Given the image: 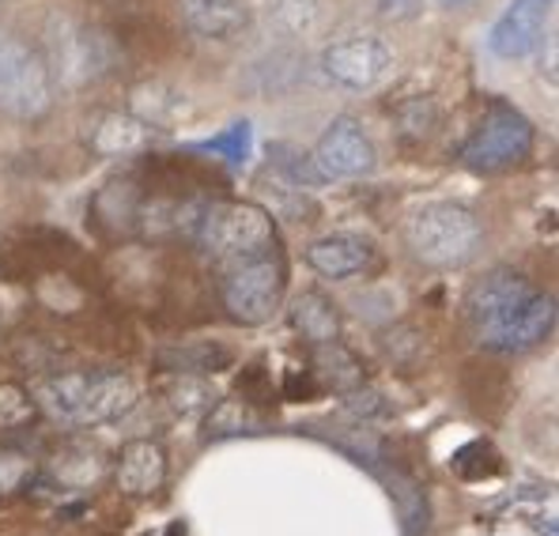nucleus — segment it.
<instances>
[{
	"instance_id": "nucleus-1",
	"label": "nucleus",
	"mask_w": 559,
	"mask_h": 536,
	"mask_svg": "<svg viewBox=\"0 0 559 536\" xmlns=\"http://www.w3.org/2000/svg\"><path fill=\"white\" fill-rule=\"evenodd\" d=\"M46 69L49 80L69 91H80L87 84H98L103 76H110L121 64V49L106 35L103 27L80 23L72 15L53 12L46 20Z\"/></svg>"
},
{
	"instance_id": "nucleus-2",
	"label": "nucleus",
	"mask_w": 559,
	"mask_h": 536,
	"mask_svg": "<svg viewBox=\"0 0 559 536\" xmlns=\"http://www.w3.org/2000/svg\"><path fill=\"white\" fill-rule=\"evenodd\" d=\"M193 242L209 253L216 265L235 269L242 261H253L261 253H273L276 230L273 216L253 201H204V212L197 219Z\"/></svg>"
},
{
	"instance_id": "nucleus-3",
	"label": "nucleus",
	"mask_w": 559,
	"mask_h": 536,
	"mask_svg": "<svg viewBox=\"0 0 559 536\" xmlns=\"http://www.w3.org/2000/svg\"><path fill=\"white\" fill-rule=\"evenodd\" d=\"M405 242L416 261L431 269H462L480 253L484 227L473 209L454 201H435L424 204L408 216Z\"/></svg>"
},
{
	"instance_id": "nucleus-4",
	"label": "nucleus",
	"mask_w": 559,
	"mask_h": 536,
	"mask_svg": "<svg viewBox=\"0 0 559 536\" xmlns=\"http://www.w3.org/2000/svg\"><path fill=\"white\" fill-rule=\"evenodd\" d=\"M53 110V80L35 46L0 31V114L15 121H43Z\"/></svg>"
},
{
	"instance_id": "nucleus-5",
	"label": "nucleus",
	"mask_w": 559,
	"mask_h": 536,
	"mask_svg": "<svg viewBox=\"0 0 559 536\" xmlns=\"http://www.w3.org/2000/svg\"><path fill=\"white\" fill-rule=\"evenodd\" d=\"M284 261L276 253H261L253 261L227 269L224 307L238 325H265L284 307Z\"/></svg>"
},
{
	"instance_id": "nucleus-6",
	"label": "nucleus",
	"mask_w": 559,
	"mask_h": 536,
	"mask_svg": "<svg viewBox=\"0 0 559 536\" xmlns=\"http://www.w3.org/2000/svg\"><path fill=\"white\" fill-rule=\"evenodd\" d=\"M533 152V126L525 114H518L514 106L496 103L484 118V126L476 129V136L465 144L462 163L476 175H499L511 170L525 155Z\"/></svg>"
},
{
	"instance_id": "nucleus-7",
	"label": "nucleus",
	"mask_w": 559,
	"mask_h": 536,
	"mask_svg": "<svg viewBox=\"0 0 559 536\" xmlns=\"http://www.w3.org/2000/svg\"><path fill=\"white\" fill-rule=\"evenodd\" d=\"M322 72L344 91H374L393 72V46L378 35H348L322 49Z\"/></svg>"
},
{
	"instance_id": "nucleus-8",
	"label": "nucleus",
	"mask_w": 559,
	"mask_h": 536,
	"mask_svg": "<svg viewBox=\"0 0 559 536\" xmlns=\"http://www.w3.org/2000/svg\"><path fill=\"white\" fill-rule=\"evenodd\" d=\"M310 163L318 167V175L325 181H344V178H367L378 167V152L371 136L364 133L352 114H341L325 126V133L318 136Z\"/></svg>"
},
{
	"instance_id": "nucleus-9",
	"label": "nucleus",
	"mask_w": 559,
	"mask_h": 536,
	"mask_svg": "<svg viewBox=\"0 0 559 536\" xmlns=\"http://www.w3.org/2000/svg\"><path fill=\"white\" fill-rule=\"evenodd\" d=\"M552 329H556V299L552 295L533 291L522 307H514L499 321L484 325L480 344L488 352H499V356H522V352L545 344Z\"/></svg>"
},
{
	"instance_id": "nucleus-10",
	"label": "nucleus",
	"mask_w": 559,
	"mask_h": 536,
	"mask_svg": "<svg viewBox=\"0 0 559 536\" xmlns=\"http://www.w3.org/2000/svg\"><path fill=\"white\" fill-rule=\"evenodd\" d=\"M552 27V0H511L488 31V49L499 61H522L537 53Z\"/></svg>"
},
{
	"instance_id": "nucleus-11",
	"label": "nucleus",
	"mask_w": 559,
	"mask_h": 536,
	"mask_svg": "<svg viewBox=\"0 0 559 536\" xmlns=\"http://www.w3.org/2000/svg\"><path fill=\"white\" fill-rule=\"evenodd\" d=\"M140 401V390L129 374L121 370H92L84 382V397L76 408V424L72 427H103L114 419L129 416Z\"/></svg>"
},
{
	"instance_id": "nucleus-12",
	"label": "nucleus",
	"mask_w": 559,
	"mask_h": 536,
	"mask_svg": "<svg viewBox=\"0 0 559 536\" xmlns=\"http://www.w3.org/2000/svg\"><path fill=\"white\" fill-rule=\"evenodd\" d=\"M533 291H537V287H533L522 272L496 269L484 279H476L473 291H468V299H465L468 318H473L476 329H484V325H491V321L503 318V313H511L514 307H522Z\"/></svg>"
},
{
	"instance_id": "nucleus-13",
	"label": "nucleus",
	"mask_w": 559,
	"mask_h": 536,
	"mask_svg": "<svg viewBox=\"0 0 559 536\" xmlns=\"http://www.w3.org/2000/svg\"><path fill=\"white\" fill-rule=\"evenodd\" d=\"M152 133L136 114L129 110H98L95 118H87L84 129V144L92 147L95 155H106V159H118V155H136L152 144Z\"/></svg>"
},
{
	"instance_id": "nucleus-14",
	"label": "nucleus",
	"mask_w": 559,
	"mask_h": 536,
	"mask_svg": "<svg viewBox=\"0 0 559 536\" xmlns=\"http://www.w3.org/2000/svg\"><path fill=\"white\" fill-rule=\"evenodd\" d=\"M186 27L209 43H231L250 27V4L246 0H178Z\"/></svg>"
},
{
	"instance_id": "nucleus-15",
	"label": "nucleus",
	"mask_w": 559,
	"mask_h": 536,
	"mask_svg": "<svg viewBox=\"0 0 559 536\" xmlns=\"http://www.w3.org/2000/svg\"><path fill=\"white\" fill-rule=\"evenodd\" d=\"M167 480V453L152 439H133L118 453V488L133 499H147Z\"/></svg>"
},
{
	"instance_id": "nucleus-16",
	"label": "nucleus",
	"mask_w": 559,
	"mask_h": 536,
	"mask_svg": "<svg viewBox=\"0 0 559 536\" xmlns=\"http://www.w3.org/2000/svg\"><path fill=\"white\" fill-rule=\"evenodd\" d=\"M374 261V250L359 235H325L307 246V265L325 279H348Z\"/></svg>"
},
{
	"instance_id": "nucleus-17",
	"label": "nucleus",
	"mask_w": 559,
	"mask_h": 536,
	"mask_svg": "<svg viewBox=\"0 0 559 536\" xmlns=\"http://www.w3.org/2000/svg\"><path fill=\"white\" fill-rule=\"evenodd\" d=\"M129 114H136L147 129H175L193 114V103L182 87L167 84V80H144L129 95Z\"/></svg>"
},
{
	"instance_id": "nucleus-18",
	"label": "nucleus",
	"mask_w": 559,
	"mask_h": 536,
	"mask_svg": "<svg viewBox=\"0 0 559 536\" xmlns=\"http://www.w3.org/2000/svg\"><path fill=\"white\" fill-rule=\"evenodd\" d=\"M287 318H292V329L307 344L341 341V310H336V302L322 291L295 295V302L287 307Z\"/></svg>"
},
{
	"instance_id": "nucleus-19",
	"label": "nucleus",
	"mask_w": 559,
	"mask_h": 536,
	"mask_svg": "<svg viewBox=\"0 0 559 536\" xmlns=\"http://www.w3.org/2000/svg\"><path fill=\"white\" fill-rule=\"evenodd\" d=\"M325 0H265V23L280 38H310L322 23Z\"/></svg>"
},
{
	"instance_id": "nucleus-20",
	"label": "nucleus",
	"mask_w": 559,
	"mask_h": 536,
	"mask_svg": "<svg viewBox=\"0 0 559 536\" xmlns=\"http://www.w3.org/2000/svg\"><path fill=\"white\" fill-rule=\"evenodd\" d=\"M261 431V416L242 397H219L204 412V442L235 439V434Z\"/></svg>"
},
{
	"instance_id": "nucleus-21",
	"label": "nucleus",
	"mask_w": 559,
	"mask_h": 536,
	"mask_svg": "<svg viewBox=\"0 0 559 536\" xmlns=\"http://www.w3.org/2000/svg\"><path fill=\"white\" fill-rule=\"evenodd\" d=\"M314 367H318V378L325 385H333L336 393H348L356 385H364V367L359 359L344 348L341 341H329V344H314Z\"/></svg>"
},
{
	"instance_id": "nucleus-22",
	"label": "nucleus",
	"mask_w": 559,
	"mask_h": 536,
	"mask_svg": "<svg viewBox=\"0 0 559 536\" xmlns=\"http://www.w3.org/2000/svg\"><path fill=\"white\" fill-rule=\"evenodd\" d=\"M163 393H167V404L178 412V416H204V412L216 404V390H212L201 374L170 378V382L163 385Z\"/></svg>"
},
{
	"instance_id": "nucleus-23",
	"label": "nucleus",
	"mask_w": 559,
	"mask_h": 536,
	"mask_svg": "<svg viewBox=\"0 0 559 536\" xmlns=\"http://www.w3.org/2000/svg\"><path fill=\"white\" fill-rule=\"evenodd\" d=\"M163 362H170L178 374H216L231 362V352L219 348V344H197V348L163 352Z\"/></svg>"
},
{
	"instance_id": "nucleus-24",
	"label": "nucleus",
	"mask_w": 559,
	"mask_h": 536,
	"mask_svg": "<svg viewBox=\"0 0 559 536\" xmlns=\"http://www.w3.org/2000/svg\"><path fill=\"white\" fill-rule=\"evenodd\" d=\"M38 416V404L31 390L20 382H0V427H23Z\"/></svg>"
},
{
	"instance_id": "nucleus-25",
	"label": "nucleus",
	"mask_w": 559,
	"mask_h": 536,
	"mask_svg": "<svg viewBox=\"0 0 559 536\" xmlns=\"http://www.w3.org/2000/svg\"><path fill=\"white\" fill-rule=\"evenodd\" d=\"M435 126V103L431 98H413L397 110V133L405 140H424Z\"/></svg>"
},
{
	"instance_id": "nucleus-26",
	"label": "nucleus",
	"mask_w": 559,
	"mask_h": 536,
	"mask_svg": "<svg viewBox=\"0 0 559 536\" xmlns=\"http://www.w3.org/2000/svg\"><path fill=\"white\" fill-rule=\"evenodd\" d=\"M209 152H224L231 163H246V152H250V121H235L224 136L209 140Z\"/></svg>"
},
{
	"instance_id": "nucleus-27",
	"label": "nucleus",
	"mask_w": 559,
	"mask_h": 536,
	"mask_svg": "<svg viewBox=\"0 0 559 536\" xmlns=\"http://www.w3.org/2000/svg\"><path fill=\"white\" fill-rule=\"evenodd\" d=\"M344 408L359 419H371L374 412H382V397H378L374 390H367V385H356V390L344 393Z\"/></svg>"
},
{
	"instance_id": "nucleus-28",
	"label": "nucleus",
	"mask_w": 559,
	"mask_h": 536,
	"mask_svg": "<svg viewBox=\"0 0 559 536\" xmlns=\"http://www.w3.org/2000/svg\"><path fill=\"white\" fill-rule=\"evenodd\" d=\"M419 12V0H378V15L382 20H408Z\"/></svg>"
},
{
	"instance_id": "nucleus-29",
	"label": "nucleus",
	"mask_w": 559,
	"mask_h": 536,
	"mask_svg": "<svg viewBox=\"0 0 559 536\" xmlns=\"http://www.w3.org/2000/svg\"><path fill=\"white\" fill-rule=\"evenodd\" d=\"M439 8H465V4H473V0H435Z\"/></svg>"
}]
</instances>
